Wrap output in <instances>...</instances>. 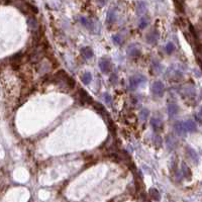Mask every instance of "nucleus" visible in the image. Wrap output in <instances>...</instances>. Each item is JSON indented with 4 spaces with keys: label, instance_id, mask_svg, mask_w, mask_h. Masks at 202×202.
Listing matches in <instances>:
<instances>
[{
    "label": "nucleus",
    "instance_id": "39448f33",
    "mask_svg": "<svg viewBox=\"0 0 202 202\" xmlns=\"http://www.w3.org/2000/svg\"><path fill=\"white\" fill-rule=\"evenodd\" d=\"M151 124H152L154 131H158V133L162 131L164 128L163 121H162L161 119H159V118H152V119H151Z\"/></svg>",
    "mask_w": 202,
    "mask_h": 202
},
{
    "label": "nucleus",
    "instance_id": "f8f14e48",
    "mask_svg": "<svg viewBox=\"0 0 202 202\" xmlns=\"http://www.w3.org/2000/svg\"><path fill=\"white\" fill-rule=\"evenodd\" d=\"M80 96H81V98L83 99V101H84V102H87V103H93L92 98L89 96L88 93H87L85 90H82V89H81V90H80Z\"/></svg>",
    "mask_w": 202,
    "mask_h": 202
},
{
    "label": "nucleus",
    "instance_id": "6e6552de",
    "mask_svg": "<svg viewBox=\"0 0 202 202\" xmlns=\"http://www.w3.org/2000/svg\"><path fill=\"white\" fill-rule=\"evenodd\" d=\"M174 128H175V131L180 135H183L185 133H186V129H185V125L184 122H177L175 125H174Z\"/></svg>",
    "mask_w": 202,
    "mask_h": 202
},
{
    "label": "nucleus",
    "instance_id": "4be33fe9",
    "mask_svg": "<svg viewBox=\"0 0 202 202\" xmlns=\"http://www.w3.org/2000/svg\"><path fill=\"white\" fill-rule=\"evenodd\" d=\"M144 10H146V5H144V3H140L139 12L140 13H142V12H144Z\"/></svg>",
    "mask_w": 202,
    "mask_h": 202
},
{
    "label": "nucleus",
    "instance_id": "f3484780",
    "mask_svg": "<svg viewBox=\"0 0 202 202\" xmlns=\"http://www.w3.org/2000/svg\"><path fill=\"white\" fill-rule=\"evenodd\" d=\"M91 79H92V76H91L90 73H85L82 76V81L84 84H89L91 82Z\"/></svg>",
    "mask_w": 202,
    "mask_h": 202
},
{
    "label": "nucleus",
    "instance_id": "7ed1b4c3",
    "mask_svg": "<svg viewBox=\"0 0 202 202\" xmlns=\"http://www.w3.org/2000/svg\"><path fill=\"white\" fill-rule=\"evenodd\" d=\"M152 91L157 96H162L164 94V92H165V87H164L163 83L160 82V81L155 82L152 86Z\"/></svg>",
    "mask_w": 202,
    "mask_h": 202
},
{
    "label": "nucleus",
    "instance_id": "a878e982",
    "mask_svg": "<svg viewBox=\"0 0 202 202\" xmlns=\"http://www.w3.org/2000/svg\"><path fill=\"white\" fill-rule=\"evenodd\" d=\"M199 114H200V116H202V108L200 109V111H199Z\"/></svg>",
    "mask_w": 202,
    "mask_h": 202
},
{
    "label": "nucleus",
    "instance_id": "9b49d317",
    "mask_svg": "<svg viewBox=\"0 0 202 202\" xmlns=\"http://www.w3.org/2000/svg\"><path fill=\"white\" fill-rule=\"evenodd\" d=\"M187 154H188V156L190 157V159L192 160L193 162H195V163H197L198 162V155H197V153L195 152L193 149H191V148H187Z\"/></svg>",
    "mask_w": 202,
    "mask_h": 202
},
{
    "label": "nucleus",
    "instance_id": "aec40b11",
    "mask_svg": "<svg viewBox=\"0 0 202 202\" xmlns=\"http://www.w3.org/2000/svg\"><path fill=\"white\" fill-rule=\"evenodd\" d=\"M28 24H29V27H31V29H37V21H35V18H31V19L28 20Z\"/></svg>",
    "mask_w": 202,
    "mask_h": 202
},
{
    "label": "nucleus",
    "instance_id": "20e7f679",
    "mask_svg": "<svg viewBox=\"0 0 202 202\" xmlns=\"http://www.w3.org/2000/svg\"><path fill=\"white\" fill-rule=\"evenodd\" d=\"M99 68H100L101 72L104 74H107L111 70V62L108 59H101L99 61Z\"/></svg>",
    "mask_w": 202,
    "mask_h": 202
},
{
    "label": "nucleus",
    "instance_id": "b1692460",
    "mask_svg": "<svg viewBox=\"0 0 202 202\" xmlns=\"http://www.w3.org/2000/svg\"><path fill=\"white\" fill-rule=\"evenodd\" d=\"M146 24H148V21H146L142 18L141 20V23H140V27H141V28H144V27L146 26Z\"/></svg>",
    "mask_w": 202,
    "mask_h": 202
},
{
    "label": "nucleus",
    "instance_id": "393cba45",
    "mask_svg": "<svg viewBox=\"0 0 202 202\" xmlns=\"http://www.w3.org/2000/svg\"><path fill=\"white\" fill-rule=\"evenodd\" d=\"M113 40L116 42V44H120L121 42V39L119 35H115V37H113Z\"/></svg>",
    "mask_w": 202,
    "mask_h": 202
},
{
    "label": "nucleus",
    "instance_id": "423d86ee",
    "mask_svg": "<svg viewBox=\"0 0 202 202\" xmlns=\"http://www.w3.org/2000/svg\"><path fill=\"white\" fill-rule=\"evenodd\" d=\"M159 33L158 31H153L152 33H150L148 35V37H146V40H148V42H150V44H154V42H156L157 40H159Z\"/></svg>",
    "mask_w": 202,
    "mask_h": 202
},
{
    "label": "nucleus",
    "instance_id": "0eeeda50",
    "mask_svg": "<svg viewBox=\"0 0 202 202\" xmlns=\"http://www.w3.org/2000/svg\"><path fill=\"white\" fill-rule=\"evenodd\" d=\"M178 111H179V107H178V105L175 103L170 104L169 107H168V114H169L170 117L175 116L176 114L178 113Z\"/></svg>",
    "mask_w": 202,
    "mask_h": 202
},
{
    "label": "nucleus",
    "instance_id": "4468645a",
    "mask_svg": "<svg viewBox=\"0 0 202 202\" xmlns=\"http://www.w3.org/2000/svg\"><path fill=\"white\" fill-rule=\"evenodd\" d=\"M182 172H183V176H184L185 178H187V179H191V170L189 167H187L185 164H183L182 165Z\"/></svg>",
    "mask_w": 202,
    "mask_h": 202
},
{
    "label": "nucleus",
    "instance_id": "dca6fc26",
    "mask_svg": "<svg viewBox=\"0 0 202 202\" xmlns=\"http://www.w3.org/2000/svg\"><path fill=\"white\" fill-rule=\"evenodd\" d=\"M176 140L174 137H168V140H167V146L169 149H175L176 146Z\"/></svg>",
    "mask_w": 202,
    "mask_h": 202
},
{
    "label": "nucleus",
    "instance_id": "412c9836",
    "mask_svg": "<svg viewBox=\"0 0 202 202\" xmlns=\"http://www.w3.org/2000/svg\"><path fill=\"white\" fill-rule=\"evenodd\" d=\"M174 49L175 48H174V44H172V42H169V44L166 46V51H167L168 54H171V53L174 51Z\"/></svg>",
    "mask_w": 202,
    "mask_h": 202
},
{
    "label": "nucleus",
    "instance_id": "5701e85b",
    "mask_svg": "<svg viewBox=\"0 0 202 202\" xmlns=\"http://www.w3.org/2000/svg\"><path fill=\"white\" fill-rule=\"evenodd\" d=\"M104 99H105L106 103H108V104L111 103V97H110V95L107 94V93H105V94H104Z\"/></svg>",
    "mask_w": 202,
    "mask_h": 202
},
{
    "label": "nucleus",
    "instance_id": "1a4fd4ad",
    "mask_svg": "<svg viewBox=\"0 0 202 202\" xmlns=\"http://www.w3.org/2000/svg\"><path fill=\"white\" fill-rule=\"evenodd\" d=\"M81 53H82L83 57H84L85 59H91L93 57V51H92V49L89 48V47L83 48L82 50H81Z\"/></svg>",
    "mask_w": 202,
    "mask_h": 202
},
{
    "label": "nucleus",
    "instance_id": "f03ea898",
    "mask_svg": "<svg viewBox=\"0 0 202 202\" xmlns=\"http://www.w3.org/2000/svg\"><path fill=\"white\" fill-rule=\"evenodd\" d=\"M146 81V78L144 77L142 75H137V76H133V77L131 78L129 80V86H131V90H135L137 87L139 86L141 83L144 82Z\"/></svg>",
    "mask_w": 202,
    "mask_h": 202
},
{
    "label": "nucleus",
    "instance_id": "a211bd4d",
    "mask_svg": "<svg viewBox=\"0 0 202 202\" xmlns=\"http://www.w3.org/2000/svg\"><path fill=\"white\" fill-rule=\"evenodd\" d=\"M149 113H150V112H149L148 109H142V111H141V114H140V117H141V119H142V121L146 120V118H148Z\"/></svg>",
    "mask_w": 202,
    "mask_h": 202
},
{
    "label": "nucleus",
    "instance_id": "6ab92c4d",
    "mask_svg": "<svg viewBox=\"0 0 202 202\" xmlns=\"http://www.w3.org/2000/svg\"><path fill=\"white\" fill-rule=\"evenodd\" d=\"M153 67H154V69H155V71H156V73L158 74V73H160L161 72V70H162V65L159 62H154L153 63Z\"/></svg>",
    "mask_w": 202,
    "mask_h": 202
},
{
    "label": "nucleus",
    "instance_id": "2eb2a0df",
    "mask_svg": "<svg viewBox=\"0 0 202 202\" xmlns=\"http://www.w3.org/2000/svg\"><path fill=\"white\" fill-rule=\"evenodd\" d=\"M127 53H128L129 56L131 57H139L140 54H141V52H140L139 49L135 48V47H133V48H129L128 51H127Z\"/></svg>",
    "mask_w": 202,
    "mask_h": 202
},
{
    "label": "nucleus",
    "instance_id": "ddd939ff",
    "mask_svg": "<svg viewBox=\"0 0 202 202\" xmlns=\"http://www.w3.org/2000/svg\"><path fill=\"white\" fill-rule=\"evenodd\" d=\"M150 196L152 197L154 200H156V201H159L161 199L160 192H159V191L157 190V189H155V188L150 189Z\"/></svg>",
    "mask_w": 202,
    "mask_h": 202
},
{
    "label": "nucleus",
    "instance_id": "9d476101",
    "mask_svg": "<svg viewBox=\"0 0 202 202\" xmlns=\"http://www.w3.org/2000/svg\"><path fill=\"white\" fill-rule=\"evenodd\" d=\"M184 125H185L186 131L193 133V131H196V124H195V122H193V121H191V120L186 121V122H184Z\"/></svg>",
    "mask_w": 202,
    "mask_h": 202
},
{
    "label": "nucleus",
    "instance_id": "f257e3e1",
    "mask_svg": "<svg viewBox=\"0 0 202 202\" xmlns=\"http://www.w3.org/2000/svg\"><path fill=\"white\" fill-rule=\"evenodd\" d=\"M55 81L58 83H65L66 86H68L69 88H73L75 86V81L69 77L68 74L65 73V71H59L55 75Z\"/></svg>",
    "mask_w": 202,
    "mask_h": 202
},
{
    "label": "nucleus",
    "instance_id": "bb28decb",
    "mask_svg": "<svg viewBox=\"0 0 202 202\" xmlns=\"http://www.w3.org/2000/svg\"><path fill=\"white\" fill-rule=\"evenodd\" d=\"M200 65H201V68H202V63H200Z\"/></svg>",
    "mask_w": 202,
    "mask_h": 202
}]
</instances>
